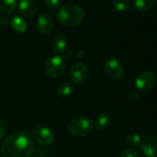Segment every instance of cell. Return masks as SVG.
Here are the masks:
<instances>
[{
  "mask_svg": "<svg viewBox=\"0 0 157 157\" xmlns=\"http://www.w3.org/2000/svg\"><path fill=\"white\" fill-rule=\"evenodd\" d=\"M140 93L138 92V91L136 90V91H134V92L131 93L129 98H130L131 100H138V99L140 98Z\"/></svg>",
  "mask_w": 157,
  "mask_h": 157,
  "instance_id": "23",
  "label": "cell"
},
{
  "mask_svg": "<svg viewBox=\"0 0 157 157\" xmlns=\"http://www.w3.org/2000/svg\"><path fill=\"white\" fill-rule=\"evenodd\" d=\"M37 27L42 33H50L54 29V19L52 15L48 12L41 13L37 20Z\"/></svg>",
  "mask_w": 157,
  "mask_h": 157,
  "instance_id": "10",
  "label": "cell"
},
{
  "mask_svg": "<svg viewBox=\"0 0 157 157\" xmlns=\"http://www.w3.org/2000/svg\"><path fill=\"white\" fill-rule=\"evenodd\" d=\"M44 5L49 10H56L60 6V0H44Z\"/></svg>",
  "mask_w": 157,
  "mask_h": 157,
  "instance_id": "21",
  "label": "cell"
},
{
  "mask_svg": "<svg viewBox=\"0 0 157 157\" xmlns=\"http://www.w3.org/2000/svg\"><path fill=\"white\" fill-rule=\"evenodd\" d=\"M7 133V125L2 118H0V139L3 138Z\"/></svg>",
  "mask_w": 157,
  "mask_h": 157,
  "instance_id": "22",
  "label": "cell"
},
{
  "mask_svg": "<svg viewBox=\"0 0 157 157\" xmlns=\"http://www.w3.org/2000/svg\"><path fill=\"white\" fill-rule=\"evenodd\" d=\"M67 40L64 36L62 35H57L54 38L52 41V48L55 52L56 53H64L67 50Z\"/></svg>",
  "mask_w": 157,
  "mask_h": 157,
  "instance_id": "12",
  "label": "cell"
},
{
  "mask_svg": "<svg viewBox=\"0 0 157 157\" xmlns=\"http://www.w3.org/2000/svg\"><path fill=\"white\" fill-rule=\"evenodd\" d=\"M126 140H127V143L130 146H137V145H140L142 139L141 137L138 134V133H135V132H132V133H128L126 137Z\"/></svg>",
  "mask_w": 157,
  "mask_h": 157,
  "instance_id": "19",
  "label": "cell"
},
{
  "mask_svg": "<svg viewBox=\"0 0 157 157\" xmlns=\"http://www.w3.org/2000/svg\"><path fill=\"white\" fill-rule=\"evenodd\" d=\"M112 123V117L109 114L107 113H103L101 114L95 120V127L98 129L104 130L110 127Z\"/></svg>",
  "mask_w": 157,
  "mask_h": 157,
  "instance_id": "13",
  "label": "cell"
},
{
  "mask_svg": "<svg viewBox=\"0 0 157 157\" xmlns=\"http://www.w3.org/2000/svg\"><path fill=\"white\" fill-rule=\"evenodd\" d=\"M140 150L147 157H157V136H149L141 140Z\"/></svg>",
  "mask_w": 157,
  "mask_h": 157,
  "instance_id": "9",
  "label": "cell"
},
{
  "mask_svg": "<svg viewBox=\"0 0 157 157\" xmlns=\"http://www.w3.org/2000/svg\"><path fill=\"white\" fill-rule=\"evenodd\" d=\"M154 0H133L135 9L140 12H147L153 7Z\"/></svg>",
  "mask_w": 157,
  "mask_h": 157,
  "instance_id": "16",
  "label": "cell"
},
{
  "mask_svg": "<svg viewBox=\"0 0 157 157\" xmlns=\"http://www.w3.org/2000/svg\"><path fill=\"white\" fill-rule=\"evenodd\" d=\"M73 85L69 82H64L62 83L59 88H58V91H57V94L60 97L62 98H67V97H69L72 93H73Z\"/></svg>",
  "mask_w": 157,
  "mask_h": 157,
  "instance_id": "17",
  "label": "cell"
},
{
  "mask_svg": "<svg viewBox=\"0 0 157 157\" xmlns=\"http://www.w3.org/2000/svg\"><path fill=\"white\" fill-rule=\"evenodd\" d=\"M156 82L155 75L151 71H142L138 75L135 80V87L138 92L148 93L150 92Z\"/></svg>",
  "mask_w": 157,
  "mask_h": 157,
  "instance_id": "5",
  "label": "cell"
},
{
  "mask_svg": "<svg viewBox=\"0 0 157 157\" xmlns=\"http://www.w3.org/2000/svg\"><path fill=\"white\" fill-rule=\"evenodd\" d=\"M69 77L75 83H84L90 77V70L83 63H75L69 68Z\"/></svg>",
  "mask_w": 157,
  "mask_h": 157,
  "instance_id": "6",
  "label": "cell"
},
{
  "mask_svg": "<svg viewBox=\"0 0 157 157\" xmlns=\"http://www.w3.org/2000/svg\"><path fill=\"white\" fill-rule=\"evenodd\" d=\"M33 134L35 140L43 145H49L55 140L54 132L47 127H37L34 128Z\"/></svg>",
  "mask_w": 157,
  "mask_h": 157,
  "instance_id": "8",
  "label": "cell"
},
{
  "mask_svg": "<svg viewBox=\"0 0 157 157\" xmlns=\"http://www.w3.org/2000/svg\"><path fill=\"white\" fill-rule=\"evenodd\" d=\"M20 12L25 17H31L37 10V4L34 0H21L19 4Z\"/></svg>",
  "mask_w": 157,
  "mask_h": 157,
  "instance_id": "11",
  "label": "cell"
},
{
  "mask_svg": "<svg viewBox=\"0 0 157 157\" xmlns=\"http://www.w3.org/2000/svg\"><path fill=\"white\" fill-rule=\"evenodd\" d=\"M121 157H140V152L134 148H128L123 151Z\"/></svg>",
  "mask_w": 157,
  "mask_h": 157,
  "instance_id": "20",
  "label": "cell"
},
{
  "mask_svg": "<svg viewBox=\"0 0 157 157\" xmlns=\"http://www.w3.org/2000/svg\"><path fill=\"white\" fill-rule=\"evenodd\" d=\"M104 70L107 77L112 80L117 81L124 75V67L121 62L116 58H109L105 62Z\"/></svg>",
  "mask_w": 157,
  "mask_h": 157,
  "instance_id": "7",
  "label": "cell"
},
{
  "mask_svg": "<svg viewBox=\"0 0 157 157\" xmlns=\"http://www.w3.org/2000/svg\"><path fill=\"white\" fill-rule=\"evenodd\" d=\"M67 132L75 137H85L92 134L94 130L93 121L85 117L72 118L67 125Z\"/></svg>",
  "mask_w": 157,
  "mask_h": 157,
  "instance_id": "3",
  "label": "cell"
},
{
  "mask_svg": "<svg viewBox=\"0 0 157 157\" xmlns=\"http://www.w3.org/2000/svg\"><path fill=\"white\" fill-rule=\"evenodd\" d=\"M113 5L119 12H126L130 10L131 4L129 0H114Z\"/></svg>",
  "mask_w": 157,
  "mask_h": 157,
  "instance_id": "18",
  "label": "cell"
},
{
  "mask_svg": "<svg viewBox=\"0 0 157 157\" xmlns=\"http://www.w3.org/2000/svg\"><path fill=\"white\" fill-rule=\"evenodd\" d=\"M33 143L25 132L10 134L1 146L2 157H30L33 152Z\"/></svg>",
  "mask_w": 157,
  "mask_h": 157,
  "instance_id": "1",
  "label": "cell"
},
{
  "mask_svg": "<svg viewBox=\"0 0 157 157\" xmlns=\"http://www.w3.org/2000/svg\"><path fill=\"white\" fill-rule=\"evenodd\" d=\"M9 22V21L6 19V18H0V24H3V25H6L7 23Z\"/></svg>",
  "mask_w": 157,
  "mask_h": 157,
  "instance_id": "24",
  "label": "cell"
},
{
  "mask_svg": "<svg viewBox=\"0 0 157 157\" xmlns=\"http://www.w3.org/2000/svg\"><path fill=\"white\" fill-rule=\"evenodd\" d=\"M18 0H0V12L11 14L17 8Z\"/></svg>",
  "mask_w": 157,
  "mask_h": 157,
  "instance_id": "14",
  "label": "cell"
},
{
  "mask_svg": "<svg viewBox=\"0 0 157 157\" xmlns=\"http://www.w3.org/2000/svg\"><path fill=\"white\" fill-rule=\"evenodd\" d=\"M83 10L76 4L68 3L62 5L57 12L59 22L65 27H74L81 24L84 20Z\"/></svg>",
  "mask_w": 157,
  "mask_h": 157,
  "instance_id": "2",
  "label": "cell"
},
{
  "mask_svg": "<svg viewBox=\"0 0 157 157\" xmlns=\"http://www.w3.org/2000/svg\"><path fill=\"white\" fill-rule=\"evenodd\" d=\"M10 26L15 32L20 33H25L27 31V27H28L26 21L21 17H19V16L14 17L10 21Z\"/></svg>",
  "mask_w": 157,
  "mask_h": 157,
  "instance_id": "15",
  "label": "cell"
},
{
  "mask_svg": "<svg viewBox=\"0 0 157 157\" xmlns=\"http://www.w3.org/2000/svg\"><path fill=\"white\" fill-rule=\"evenodd\" d=\"M66 60L60 56H53L49 57L44 64L45 73L50 78H59L66 71Z\"/></svg>",
  "mask_w": 157,
  "mask_h": 157,
  "instance_id": "4",
  "label": "cell"
}]
</instances>
